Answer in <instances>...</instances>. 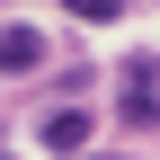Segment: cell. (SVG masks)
Returning <instances> with one entry per match:
<instances>
[{
    "label": "cell",
    "mask_w": 160,
    "mask_h": 160,
    "mask_svg": "<svg viewBox=\"0 0 160 160\" xmlns=\"http://www.w3.org/2000/svg\"><path fill=\"white\" fill-rule=\"evenodd\" d=\"M80 142H89V116H80V107H53V116H45V151L80 160Z\"/></svg>",
    "instance_id": "1"
},
{
    "label": "cell",
    "mask_w": 160,
    "mask_h": 160,
    "mask_svg": "<svg viewBox=\"0 0 160 160\" xmlns=\"http://www.w3.org/2000/svg\"><path fill=\"white\" fill-rule=\"evenodd\" d=\"M45 62V36L36 27H0V71H36Z\"/></svg>",
    "instance_id": "2"
},
{
    "label": "cell",
    "mask_w": 160,
    "mask_h": 160,
    "mask_svg": "<svg viewBox=\"0 0 160 160\" xmlns=\"http://www.w3.org/2000/svg\"><path fill=\"white\" fill-rule=\"evenodd\" d=\"M125 125H133V133L160 125V98H151V89H125Z\"/></svg>",
    "instance_id": "3"
},
{
    "label": "cell",
    "mask_w": 160,
    "mask_h": 160,
    "mask_svg": "<svg viewBox=\"0 0 160 160\" xmlns=\"http://www.w3.org/2000/svg\"><path fill=\"white\" fill-rule=\"evenodd\" d=\"M0 160H9V151H0Z\"/></svg>",
    "instance_id": "4"
}]
</instances>
